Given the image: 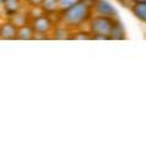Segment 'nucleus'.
<instances>
[{
    "instance_id": "1",
    "label": "nucleus",
    "mask_w": 146,
    "mask_h": 146,
    "mask_svg": "<svg viewBox=\"0 0 146 146\" xmlns=\"http://www.w3.org/2000/svg\"><path fill=\"white\" fill-rule=\"evenodd\" d=\"M58 13V23L66 26L71 31L79 29L84 25H86L91 18L93 7H90L88 4H85L83 0H78L66 10Z\"/></svg>"
},
{
    "instance_id": "2",
    "label": "nucleus",
    "mask_w": 146,
    "mask_h": 146,
    "mask_svg": "<svg viewBox=\"0 0 146 146\" xmlns=\"http://www.w3.org/2000/svg\"><path fill=\"white\" fill-rule=\"evenodd\" d=\"M117 18L105 17V16H98L93 15L89 22L86 25L89 27V32L93 39H104L110 40V34H111L112 27L115 25Z\"/></svg>"
},
{
    "instance_id": "3",
    "label": "nucleus",
    "mask_w": 146,
    "mask_h": 146,
    "mask_svg": "<svg viewBox=\"0 0 146 146\" xmlns=\"http://www.w3.org/2000/svg\"><path fill=\"white\" fill-rule=\"evenodd\" d=\"M29 25L32 26V28L34 29L35 33L48 35V34L51 33V31L54 29L56 22L51 18V15H46V13L42 12L40 15L31 18Z\"/></svg>"
},
{
    "instance_id": "4",
    "label": "nucleus",
    "mask_w": 146,
    "mask_h": 146,
    "mask_svg": "<svg viewBox=\"0 0 146 146\" xmlns=\"http://www.w3.org/2000/svg\"><path fill=\"white\" fill-rule=\"evenodd\" d=\"M93 13L98 16H105V17H111V18H118V12L112 6V4L107 0H96L93 6Z\"/></svg>"
},
{
    "instance_id": "5",
    "label": "nucleus",
    "mask_w": 146,
    "mask_h": 146,
    "mask_svg": "<svg viewBox=\"0 0 146 146\" xmlns=\"http://www.w3.org/2000/svg\"><path fill=\"white\" fill-rule=\"evenodd\" d=\"M17 35V27L11 21L3 22L0 25V39L3 40H13Z\"/></svg>"
},
{
    "instance_id": "6",
    "label": "nucleus",
    "mask_w": 146,
    "mask_h": 146,
    "mask_svg": "<svg viewBox=\"0 0 146 146\" xmlns=\"http://www.w3.org/2000/svg\"><path fill=\"white\" fill-rule=\"evenodd\" d=\"M35 32L32 28V26L29 23L23 25L21 27H17V35L16 39L18 40H33L34 39Z\"/></svg>"
},
{
    "instance_id": "7",
    "label": "nucleus",
    "mask_w": 146,
    "mask_h": 146,
    "mask_svg": "<svg viewBox=\"0 0 146 146\" xmlns=\"http://www.w3.org/2000/svg\"><path fill=\"white\" fill-rule=\"evenodd\" d=\"M71 33H72V31L70 28H67L66 26H63V25L56 26V25H55L54 29L51 31V33H50V34H52V38L54 39H57V40H68V39H71Z\"/></svg>"
},
{
    "instance_id": "8",
    "label": "nucleus",
    "mask_w": 146,
    "mask_h": 146,
    "mask_svg": "<svg viewBox=\"0 0 146 146\" xmlns=\"http://www.w3.org/2000/svg\"><path fill=\"white\" fill-rule=\"evenodd\" d=\"M127 38V33H125V29L123 25L121 23V21L116 20L115 25L112 27V31H111V34H110V39L112 40H124Z\"/></svg>"
},
{
    "instance_id": "9",
    "label": "nucleus",
    "mask_w": 146,
    "mask_h": 146,
    "mask_svg": "<svg viewBox=\"0 0 146 146\" xmlns=\"http://www.w3.org/2000/svg\"><path fill=\"white\" fill-rule=\"evenodd\" d=\"M39 9L43 13L46 15H54L58 12V0H42Z\"/></svg>"
},
{
    "instance_id": "10",
    "label": "nucleus",
    "mask_w": 146,
    "mask_h": 146,
    "mask_svg": "<svg viewBox=\"0 0 146 146\" xmlns=\"http://www.w3.org/2000/svg\"><path fill=\"white\" fill-rule=\"evenodd\" d=\"M130 11L143 23L146 22V3H134L130 6Z\"/></svg>"
},
{
    "instance_id": "11",
    "label": "nucleus",
    "mask_w": 146,
    "mask_h": 146,
    "mask_svg": "<svg viewBox=\"0 0 146 146\" xmlns=\"http://www.w3.org/2000/svg\"><path fill=\"white\" fill-rule=\"evenodd\" d=\"M3 6H4V10H5V12L9 16H11V15H13V13H16V12L22 10L21 0H4Z\"/></svg>"
},
{
    "instance_id": "12",
    "label": "nucleus",
    "mask_w": 146,
    "mask_h": 146,
    "mask_svg": "<svg viewBox=\"0 0 146 146\" xmlns=\"http://www.w3.org/2000/svg\"><path fill=\"white\" fill-rule=\"evenodd\" d=\"M31 18L32 17L28 15V13H22L21 11H18L16 13H13V15H11L10 16V20H9V21H11L16 27H21V26H23V25L29 23Z\"/></svg>"
},
{
    "instance_id": "13",
    "label": "nucleus",
    "mask_w": 146,
    "mask_h": 146,
    "mask_svg": "<svg viewBox=\"0 0 146 146\" xmlns=\"http://www.w3.org/2000/svg\"><path fill=\"white\" fill-rule=\"evenodd\" d=\"M71 39H74V40H91V34L89 31H83L82 28L79 29H74L72 31L71 33Z\"/></svg>"
},
{
    "instance_id": "14",
    "label": "nucleus",
    "mask_w": 146,
    "mask_h": 146,
    "mask_svg": "<svg viewBox=\"0 0 146 146\" xmlns=\"http://www.w3.org/2000/svg\"><path fill=\"white\" fill-rule=\"evenodd\" d=\"M76 1H78V0H58V12L66 10L67 7L73 5Z\"/></svg>"
},
{
    "instance_id": "15",
    "label": "nucleus",
    "mask_w": 146,
    "mask_h": 146,
    "mask_svg": "<svg viewBox=\"0 0 146 146\" xmlns=\"http://www.w3.org/2000/svg\"><path fill=\"white\" fill-rule=\"evenodd\" d=\"M25 1L28 4V6H31L32 9H39L40 4H42V0H25Z\"/></svg>"
},
{
    "instance_id": "16",
    "label": "nucleus",
    "mask_w": 146,
    "mask_h": 146,
    "mask_svg": "<svg viewBox=\"0 0 146 146\" xmlns=\"http://www.w3.org/2000/svg\"><path fill=\"white\" fill-rule=\"evenodd\" d=\"M133 1V4L134 3H146V0H131Z\"/></svg>"
}]
</instances>
